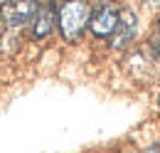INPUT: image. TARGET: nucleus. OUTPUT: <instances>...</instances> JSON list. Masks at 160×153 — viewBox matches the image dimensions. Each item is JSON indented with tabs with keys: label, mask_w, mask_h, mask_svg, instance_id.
Here are the masks:
<instances>
[{
	"label": "nucleus",
	"mask_w": 160,
	"mask_h": 153,
	"mask_svg": "<svg viewBox=\"0 0 160 153\" xmlns=\"http://www.w3.org/2000/svg\"><path fill=\"white\" fill-rule=\"evenodd\" d=\"M37 8H40L37 0H5L0 5V25L5 30L30 25V20L35 18Z\"/></svg>",
	"instance_id": "obj_2"
},
{
	"label": "nucleus",
	"mask_w": 160,
	"mask_h": 153,
	"mask_svg": "<svg viewBox=\"0 0 160 153\" xmlns=\"http://www.w3.org/2000/svg\"><path fill=\"white\" fill-rule=\"evenodd\" d=\"M136 30H138V25H136V15H133V10H121L118 25H116L113 35L108 37V45H111L113 50H123V47H128V45L133 42V37H136Z\"/></svg>",
	"instance_id": "obj_5"
},
{
	"label": "nucleus",
	"mask_w": 160,
	"mask_h": 153,
	"mask_svg": "<svg viewBox=\"0 0 160 153\" xmlns=\"http://www.w3.org/2000/svg\"><path fill=\"white\" fill-rule=\"evenodd\" d=\"M54 27H57V8H54V3H44L37 8L35 18L30 20V37L44 40L54 32Z\"/></svg>",
	"instance_id": "obj_4"
},
{
	"label": "nucleus",
	"mask_w": 160,
	"mask_h": 153,
	"mask_svg": "<svg viewBox=\"0 0 160 153\" xmlns=\"http://www.w3.org/2000/svg\"><path fill=\"white\" fill-rule=\"evenodd\" d=\"M145 153H160V143H153V146H150Z\"/></svg>",
	"instance_id": "obj_7"
},
{
	"label": "nucleus",
	"mask_w": 160,
	"mask_h": 153,
	"mask_svg": "<svg viewBox=\"0 0 160 153\" xmlns=\"http://www.w3.org/2000/svg\"><path fill=\"white\" fill-rule=\"evenodd\" d=\"M118 18H121V8L113 3V0H103L96 5V10L91 13L89 18V30L96 35V37H111L116 25H118Z\"/></svg>",
	"instance_id": "obj_3"
},
{
	"label": "nucleus",
	"mask_w": 160,
	"mask_h": 153,
	"mask_svg": "<svg viewBox=\"0 0 160 153\" xmlns=\"http://www.w3.org/2000/svg\"><path fill=\"white\" fill-rule=\"evenodd\" d=\"M145 3H148L150 8H160V0H145Z\"/></svg>",
	"instance_id": "obj_8"
},
{
	"label": "nucleus",
	"mask_w": 160,
	"mask_h": 153,
	"mask_svg": "<svg viewBox=\"0 0 160 153\" xmlns=\"http://www.w3.org/2000/svg\"><path fill=\"white\" fill-rule=\"evenodd\" d=\"M89 18H91V10H89L86 0H64L62 8L57 10V27H59L62 37L67 42L79 40L89 25Z\"/></svg>",
	"instance_id": "obj_1"
},
{
	"label": "nucleus",
	"mask_w": 160,
	"mask_h": 153,
	"mask_svg": "<svg viewBox=\"0 0 160 153\" xmlns=\"http://www.w3.org/2000/svg\"><path fill=\"white\" fill-rule=\"evenodd\" d=\"M150 50L155 52V57H160V22H158V27L153 30V35H150Z\"/></svg>",
	"instance_id": "obj_6"
}]
</instances>
